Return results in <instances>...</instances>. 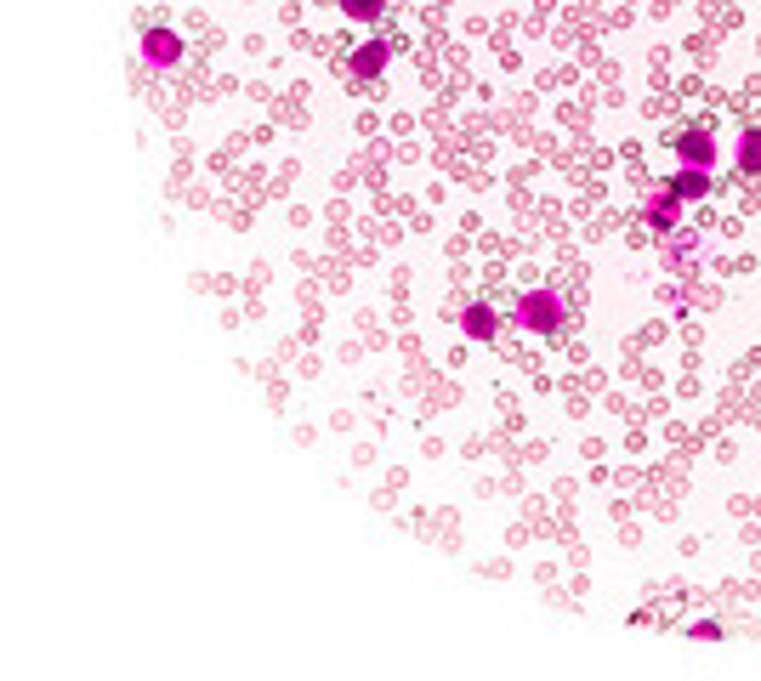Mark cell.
<instances>
[{"label": "cell", "mask_w": 761, "mask_h": 681, "mask_svg": "<svg viewBox=\"0 0 761 681\" xmlns=\"http://www.w3.org/2000/svg\"><path fill=\"white\" fill-rule=\"evenodd\" d=\"M512 324L529 335H557L563 330V301L551 296V290H523L512 301Z\"/></svg>", "instance_id": "6da1fadb"}, {"label": "cell", "mask_w": 761, "mask_h": 681, "mask_svg": "<svg viewBox=\"0 0 761 681\" xmlns=\"http://www.w3.org/2000/svg\"><path fill=\"white\" fill-rule=\"evenodd\" d=\"M182 52H188V46H182L177 29H165V23L142 29V57H148V69H177Z\"/></svg>", "instance_id": "7a4b0ae2"}, {"label": "cell", "mask_w": 761, "mask_h": 681, "mask_svg": "<svg viewBox=\"0 0 761 681\" xmlns=\"http://www.w3.org/2000/svg\"><path fill=\"white\" fill-rule=\"evenodd\" d=\"M665 193L682 199V205H688V199H705V193H710V165H682V171L665 182Z\"/></svg>", "instance_id": "3957f363"}, {"label": "cell", "mask_w": 761, "mask_h": 681, "mask_svg": "<svg viewBox=\"0 0 761 681\" xmlns=\"http://www.w3.org/2000/svg\"><path fill=\"white\" fill-rule=\"evenodd\" d=\"M387 57H392V40H364L353 52V74L358 80H381L387 74Z\"/></svg>", "instance_id": "277c9868"}, {"label": "cell", "mask_w": 761, "mask_h": 681, "mask_svg": "<svg viewBox=\"0 0 761 681\" xmlns=\"http://www.w3.org/2000/svg\"><path fill=\"white\" fill-rule=\"evenodd\" d=\"M461 330L472 335V341H495V330H500V318L489 313V307H483V301H472V307H466L461 313Z\"/></svg>", "instance_id": "5b68a950"}, {"label": "cell", "mask_w": 761, "mask_h": 681, "mask_svg": "<svg viewBox=\"0 0 761 681\" xmlns=\"http://www.w3.org/2000/svg\"><path fill=\"white\" fill-rule=\"evenodd\" d=\"M676 142V154L688 159V165H710L716 159V142L705 137V131H682V137H671Z\"/></svg>", "instance_id": "8992f818"}, {"label": "cell", "mask_w": 761, "mask_h": 681, "mask_svg": "<svg viewBox=\"0 0 761 681\" xmlns=\"http://www.w3.org/2000/svg\"><path fill=\"white\" fill-rule=\"evenodd\" d=\"M341 12L353 23H375L381 12H387V0H341Z\"/></svg>", "instance_id": "52a82bcc"}, {"label": "cell", "mask_w": 761, "mask_h": 681, "mask_svg": "<svg viewBox=\"0 0 761 681\" xmlns=\"http://www.w3.org/2000/svg\"><path fill=\"white\" fill-rule=\"evenodd\" d=\"M739 171H750V176L761 171V131H744V142H739Z\"/></svg>", "instance_id": "ba28073f"}, {"label": "cell", "mask_w": 761, "mask_h": 681, "mask_svg": "<svg viewBox=\"0 0 761 681\" xmlns=\"http://www.w3.org/2000/svg\"><path fill=\"white\" fill-rule=\"evenodd\" d=\"M676 210H682V199H671V193H665V199H659V205L648 210V222H654L659 233H671V227H676Z\"/></svg>", "instance_id": "9c48e42d"}, {"label": "cell", "mask_w": 761, "mask_h": 681, "mask_svg": "<svg viewBox=\"0 0 761 681\" xmlns=\"http://www.w3.org/2000/svg\"><path fill=\"white\" fill-rule=\"evenodd\" d=\"M693 636H699V642H716V636H722V625H716V619H699V625H693Z\"/></svg>", "instance_id": "30bf717a"}]
</instances>
